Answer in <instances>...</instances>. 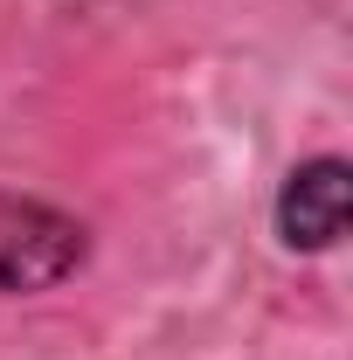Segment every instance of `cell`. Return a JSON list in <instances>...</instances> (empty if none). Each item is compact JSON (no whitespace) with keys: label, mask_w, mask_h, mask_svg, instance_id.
I'll use <instances>...</instances> for the list:
<instances>
[{"label":"cell","mask_w":353,"mask_h":360,"mask_svg":"<svg viewBox=\"0 0 353 360\" xmlns=\"http://www.w3.org/2000/svg\"><path fill=\"white\" fill-rule=\"evenodd\" d=\"M353 215V167L347 153H312L298 167H284L277 194H270V236L284 257H326L340 250Z\"/></svg>","instance_id":"7a4b0ae2"},{"label":"cell","mask_w":353,"mask_h":360,"mask_svg":"<svg viewBox=\"0 0 353 360\" xmlns=\"http://www.w3.org/2000/svg\"><path fill=\"white\" fill-rule=\"evenodd\" d=\"M90 264V222L63 201L0 187V298L63 291Z\"/></svg>","instance_id":"6da1fadb"}]
</instances>
